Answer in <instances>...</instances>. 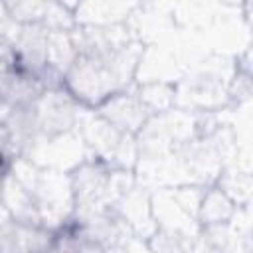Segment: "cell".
<instances>
[{"instance_id": "4", "label": "cell", "mask_w": 253, "mask_h": 253, "mask_svg": "<svg viewBox=\"0 0 253 253\" xmlns=\"http://www.w3.org/2000/svg\"><path fill=\"white\" fill-rule=\"evenodd\" d=\"M22 158H28L30 162L42 168H51V170L69 174L81 162L89 160L91 154L85 142L81 140L79 132L69 130L57 136H42L36 142V146Z\"/></svg>"}, {"instance_id": "2", "label": "cell", "mask_w": 253, "mask_h": 253, "mask_svg": "<svg viewBox=\"0 0 253 253\" xmlns=\"http://www.w3.org/2000/svg\"><path fill=\"white\" fill-rule=\"evenodd\" d=\"M235 73L233 57L208 53L174 87V107L186 113H219L227 109L229 83Z\"/></svg>"}, {"instance_id": "1", "label": "cell", "mask_w": 253, "mask_h": 253, "mask_svg": "<svg viewBox=\"0 0 253 253\" xmlns=\"http://www.w3.org/2000/svg\"><path fill=\"white\" fill-rule=\"evenodd\" d=\"M142 47L134 42L115 53L77 55L65 73L63 89L81 107L97 109L109 97L134 85Z\"/></svg>"}, {"instance_id": "10", "label": "cell", "mask_w": 253, "mask_h": 253, "mask_svg": "<svg viewBox=\"0 0 253 253\" xmlns=\"http://www.w3.org/2000/svg\"><path fill=\"white\" fill-rule=\"evenodd\" d=\"M71 40L75 45L77 55H103L115 53L130 43H134L126 24L119 26H75L71 30Z\"/></svg>"}, {"instance_id": "12", "label": "cell", "mask_w": 253, "mask_h": 253, "mask_svg": "<svg viewBox=\"0 0 253 253\" xmlns=\"http://www.w3.org/2000/svg\"><path fill=\"white\" fill-rule=\"evenodd\" d=\"M109 208L117 213V217L123 221L132 239L146 241L156 231V223L150 210V194L140 186L130 190L121 200L109 204Z\"/></svg>"}, {"instance_id": "29", "label": "cell", "mask_w": 253, "mask_h": 253, "mask_svg": "<svg viewBox=\"0 0 253 253\" xmlns=\"http://www.w3.org/2000/svg\"><path fill=\"white\" fill-rule=\"evenodd\" d=\"M6 115H8V109H6V107H4V103L0 101V123L6 119Z\"/></svg>"}, {"instance_id": "25", "label": "cell", "mask_w": 253, "mask_h": 253, "mask_svg": "<svg viewBox=\"0 0 253 253\" xmlns=\"http://www.w3.org/2000/svg\"><path fill=\"white\" fill-rule=\"evenodd\" d=\"M18 158V152H16V146L12 142V136L4 125V121L0 123V184L2 180L6 178V174L10 172L14 160Z\"/></svg>"}, {"instance_id": "19", "label": "cell", "mask_w": 253, "mask_h": 253, "mask_svg": "<svg viewBox=\"0 0 253 253\" xmlns=\"http://www.w3.org/2000/svg\"><path fill=\"white\" fill-rule=\"evenodd\" d=\"M213 186L219 188L235 204V208H251V198H253L251 172L235 168V166L223 168Z\"/></svg>"}, {"instance_id": "26", "label": "cell", "mask_w": 253, "mask_h": 253, "mask_svg": "<svg viewBox=\"0 0 253 253\" xmlns=\"http://www.w3.org/2000/svg\"><path fill=\"white\" fill-rule=\"evenodd\" d=\"M14 67V47L10 38H0V75Z\"/></svg>"}, {"instance_id": "6", "label": "cell", "mask_w": 253, "mask_h": 253, "mask_svg": "<svg viewBox=\"0 0 253 253\" xmlns=\"http://www.w3.org/2000/svg\"><path fill=\"white\" fill-rule=\"evenodd\" d=\"M126 28L140 45L166 40L178 30L172 18V2H138L126 20Z\"/></svg>"}, {"instance_id": "7", "label": "cell", "mask_w": 253, "mask_h": 253, "mask_svg": "<svg viewBox=\"0 0 253 253\" xmlns=\"http://www.w3.org/2000/svg\"><path fill=\"white\" fill-rule=\"evenodd\" d=\"M42 136H57L75 130L81 105L65 91H45L34 105Z\"/></svg>"}, {"instance_id": "24", "label": "cell", "mask_w": 253, "mask_h": 253, "mask_svg": "<svg viewBox=\"0 0 253 253\" xmlns=\"http://www.w3.org/2000/svg\"><path fill=\"white\" fill-rule=\"evenodd\" d=\"M77 243H79V229L71 217L65 225H61L51 233L49 245L45 247L43 253H75Z\"/></svg>"}, {"instance_id": "13", "label": "cell", "mask_w": 253, "mask_h": 253, "mask_svg": "<svg viewBox=\"0 0 253 253\" xmlns=\"http://www.w3.org/2000/svg\"><path fill=\"white\" fill-rule=\"evenodd\" d=\"M49 229L6 219L0 225V253H38L45 251L51 239Z\"/></svg>"}, {"instance_id": "15", "label": "cell", "mask_w": 253, "mask_h": 253, "mask_svg": "<svg viewBox=\"0 0 253 253\" xmlns=\"http://www.w3.org/2000/svg\"><path fill=\"white\" fill-rule=\"evenodd\" d=\"M43 93L45 91L36 75L24 73L14 67L8 73L0 75V101L8 111L20 107H32L38 103V99Z\"/></svg>"}, {"instance_id": "5", "label": "cell", "mask_w": 253, "mask_h": 253, "mask_svg": "<svg viewBox=\"0 0 253 253\" xmlns=\"http://www.w3.org/2000/svg\"><path fill=\"white\" fill-rule=\"evenodd\" d=\"M111 166L89 158L69 172V184L73 192L75 211H87L107 206V190L111 178Z\"/></svg>"}, {"instance_id": "23", "label": "cell", "mask_w": 253, "mask_h": 253, "mask_svg": "<svg viewBox=\"0 0 253 253\" xmlns=\"http://www.w3.org/2000/svg\"><path fill=\"white\" fill-rule=\"evenodd\" d=\"M6 10L16 26H42L45 2L38 0H16V2H4Z\"/></svg>"}, {"instance_id": "28", "label": "cell", "mask_w": 253, "mask_h": 253, "mask_svg": "<svg viewBox=\"0 0 253 253\" xmlns=\"http://www.w3.org/2000/svg\"><path fill=\"white\" fill-rule=\"evenodd\" d=\"M16 30V24L12 22L8 10H6V4L0 2V38H10Z\"/></svg>"}, {"instance_id": "21", "label": "cell", "mask_w": 253, "mask_h": 253, "mask_svg": "<svg viewBox=\"0 0 253 253\" xmlns=\"http://www.w3.org/2000/svg\"><path fill=\"white\" fill-rule=\"evenodd\" d=\"M77 57L71 32H47V65L59 73H67Z\"/></svg>"}, {"instance_id": "22", "label": "cell", "mask_w": 253, "mask_h": 253, "mask_svg": "<svg viewBox=\"0 0 253 253\" xmlns=\"http://www.w3.org/2000/svg\"><path fill=\"white\" fill-rule=\"evenodd\" d=\"M75 4L77 2L69 4V2H59V0H47L42 26L47 32H71L75 28V18H73Z\"/></svg>"}, {"instance_id": "3", "label": "cell", "mask_w": 253, "mask_h": 253, "mask_svg": "<svg viewBox=\"0 0 253 253\" xmlns=\"http://www.w3.org/2000/svg\"><path fill=\"white\" fill-rule=\"evenodd\" d=\"M10 174L18 182H22L32 194L42 217V227L55 231L73 217L75 202L69 184V174L51 168H42L30 162L28 158H16L10 168Z\"/></svg>"}, {"instance_id": "9", "label": "cell", "mask_w": 253, "mask_h": 253, "mask_svg": "<svg viewBox=\"0 0 253 253\" xmlns=\"http://www.w3.org/2000/svg\"><path fill=\"white\" fill-rule=\"evenodd\" d=\"M95 113L103 117L111 126H115L119 132L130 136H136L150 119L148 111L134 93V85L109 97L95 109Z\"/></svg>"}, {"instance_id": "11", "label": "cell", "mask_w": 253, "mask_h": 253, "mask_svg": "<svg viewBox=\"0 0 253 253\" xmlns=\"http://www.w3.org/2000/svg\"><path fill=\"white\" fill-rule=\"evenodd\" d=\"M14 69L38 75L47 65V30L43 26H16L10 36Z\"/></svg>"}, {"instance_id": "27", "label": "cell", "mask_w": 253, "mask_h": 253, "mask_svg": "<svg viewBox=\"0 0 253 253\" xmlns=\"http://www.w3.org/2000/svg\"><path fill=\"white\" fill-rule=\"evenodd\" d=\"M75 253H107V249L101 243H97L95 239H91V237H87L79 231V243H77Z\"/></svg>"}, {"instance_id": "8", "label": "cell", "mask_w": 253, "mask_h": 253, "mask_svg": "<svg viewBox=\"0 0 253 253\" xmlns=\"http://www.w3.org/2000/svg\"><path fill=\"white\" fill-rule=\"evenodd\" d=\"M75 130L79 132L81 140L85 142L91 158H97L105 164H113L115 154L126 134L119 132L115 126H111L103 117L95 113V109L81 107ZM130 136V134H128Z\"/></svg>"}, {"instance_id": "30", "label": "cell", "mask_w": 253, "mask_h": 253, "mask_svg": "<svg viewBox=\"0 0 253 253\" xmlns=\"http://www.w3.org/2000/svg\"><path fill=\"white\" fill-rule=\"evenodd\" d=\"M38 253H43V251H38Z\"/></svg>"}, {"instance_id": "20", "label": "cell", "mask_w": 253, "mask_h": 253, "mask_svg": "<svg viewBox=\"0 0 253 253\" xmlns=\"http://www.w3.org/2000/svg\"><path fill=\"white\" fill-rule=\"evenodd\" d=\"M134 93L150 117H156L174 109V101H176L174 83H162V81L134 83Z\"/></svg>"}, {"instance_id": "14", "label": "cell", "mask_w": 253, "mask_h": 253, "mask_svg": "<svg viewBox=\"0 0 253 253\" xmlns=\"http://www.w3.org/2000/svg\"><path fill=\"white\" fill-rule=\"evenodd\" d=\"M138 2H119V0H105V2H77L73 10L75 26H119L126 24L132 10Z\"/></svg>"}, {"instance_id": "18", "label": "cell", "mask_w": 253, "mask_h": 253, "mask_svg": "<svg viewBox=\"0 0 253 253\" xmlns=\"http://www.w3.org/2000/svg\"><path fill=\"white\" fill-rule=\"evenodd\" d=\"M237 208L235 204L215 186L206 188L200 208H198V223L200 227H211V225H225L235 215Z\"/></svg>"}, {"instance_id": "16", "label": "cell", "mask_w": 253, "mask_h": 253, "mask_svg": "<svg viewBox=\"0 0 253 253\" xmlns=\"http://www.w3.org/2000/svg\"><path fill=\"white\" fill-rule=\"evenodd\" d=\"M0 204L8 210L12 219L26 223V225L42 227V217H40V211H38V206L32 194L10 172L0 184Z\"/></svg>"}, {"instance_id": "17", "label": "cell", "mask_w": 253, "mask_h": 253, "mask_svg": "<svg viewBox=\"0 0 253 253\" xmlns=\"http://www.w3.org/2000/svg\"><path fill=\"white\" fill-rule=\"evenodd\" d=\"M4 125L8 128V132H10V136H12V142L16 146L18 158L26 156L36 146V142L42 138L34 105L32 107L10 109L6 119H4Z\"/></svg>"}]
</instances>
